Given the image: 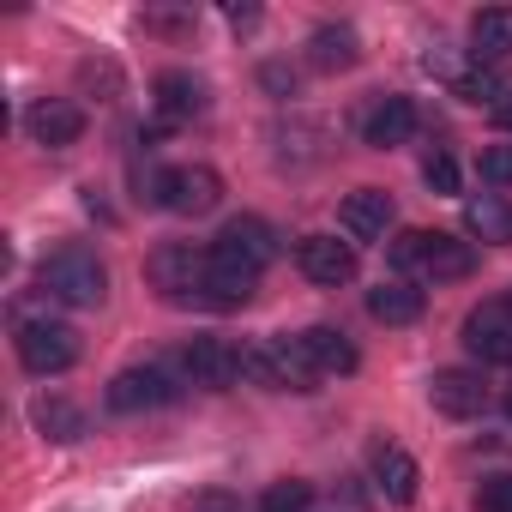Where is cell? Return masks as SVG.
I'll return each instance as SVG.
<instances>
[{"label":"cell","mask_w":512,"mask_h":512,"mask_svg":"<svg viewBox=\"0 0 512 512\" xmlns=\"http://www.w3.org/2000/svg\"><path fill=\"white\" fill-rule=\"evenodd\" d=\"M19 362L31 368V374H67L73 362H79V332L67 326V320H25L19 326Z\"/></svg>","instance_id":"5b68a950"},{"label":"cell","mask_w":512,"mask_h":512,"mask_svg":"<svg viewBox=\"0 0 512 512\" xmlns=\"http://www.w3.org/2000/svg\"><path fill=\"white\" fill-rule=\"evenodd\" d=\"M43 290L55 302H67V308H97L109 296V272H103V260L91 247H61L43 266Z\"/></svg>","instance_id":"3957f363"},{"label":"cell","mask_w":512,"mask_h":512,"mask_svg":"<svg viewBox=\"0 0 512 512\" xmlns=\"http://www.w3.org/2000/svg\"><path fill=\"white\" fill-rule=\"evenodd\" d=\"M199 109H205V85H199V79H187V73H163V79H157V115H163L169 127L193 121Z\"/></svg>","instance_id":"7402d4cb"},{"label":"cell","mask_w":512,"mask_h":512,"mask_svg":"<svg viewBox=\"0 0 512 512\" xmlns=\"http://www.w3.org/2000/svg\"><path fill=\"white\" fill-rule=\"evenodd\" d=\"M476 512H512V476L476 482Z\"/></svg>","instance_id":"f1b7e54d"},{"label":"cell","mask_w":512,"mask_h":512,"mask_svg":"<svg viewBox=\"0 0 512 512\" xmlns=\"http://www.w3.org/2000/svg\"><path fill=\"white\" fill-rule=\"evenodd\" d=\"M464 350L476 362H512V308L506 302H488L464 320Z\"/></svg>","instance_id":"7c38bea8"},{"label":"cell","mask_w":512,"mask_h":512,"mask_svg":"<svg viewBox=\"0 0 512 512\" xmlns=\"http://www.w3.org/2000/svg\"><path fill=\"white\" fill-rule=\"evenodd\" d=\"M205 266H211V247H193V241H163L151 260H145V278L163 302H205Z\"/></svg>","instance_id":"7a4b0ae2"},{"label":"cell","mask_w":512,"mask_h":512,"mask_svg":"<svg viewBox=\"0 0 512 512\" xmlns=\"http://www.w3.org/2000/svg\"><path fill=\"white\" fill-rule=\"evenodd\" d=\"M253 290H260V272L211 247V266H205V308L235 314V308H247V302H253Z\"/></svg>","instance_id":"ba28073f"},{"label":"cell","mask_w":512,"mask_h":512,"mask_svg":"<svg viewBox=\"0 0 512 512\" xmlns=\"http://www.w3.org/2000/svg\"><path fill=\"white\" fill-rule=\"evenodd\" d=\"M374 482L392 506H416V488H422V470L404 446H374Z\"/></svg>","instance_id":"2e32d148"},{"label":"cell","mask_w":512,"mask_h":512,"mask_svg":"<svg viewBox=\"0 0 512 512\" xmlns=\"http://www.w3.org/2000/svg\"><path fill=\"white\" fill-rule=\"evenodd\" d=\"M302 344H308V362H314V374L326 380V374H356V344L338 332V326H308L302 332Z\"/></svg>","instance_id":"44dd1931"},{"label":"cell","mask_w":512,"mask_h":512,"mask_svg":"<svg viewBox=\"0 0 512 512\" xmlns=\"http://www.w3.org/2000/svg\"><path fill=\"white\" fill-rule=\"evenodd\" d=\"M157 205L175 217H205L223 205V175L211 163H175L157 175Z\"/></svg>","instance_id":"277c9868"},{"label":"cell","mask_w":512,"mask_h":512,"mask_svg":"<svg viewBox=\"0 0 512 512\" xmlns=\"http://www.w3.org/2000/svg\"><path fill=\"white\" fill-rule=\"evenodd\" d=\"M205 512H229V506H223V500H211V506H205Z\"/></svg>","instance_id":"836d02e7"},{"label":"cell","mask_w":512,"mask_h":512,"mask_svg":"<svg viewBox=\"0 0 512 512\" xmlns=\"http://www.w3.org/2000/svg\"><path fill=\"white\" fill-rule=\"evenodd\" d=\"M241 380L266 386V392H314V362H308V344L302 332L296 338H260L241 350Z\"/></svg>","instance_id":"6da1fadb"},{"label":"cell","mask_w":512,"mask_h":512,"mask_svg":"<svg viewBox=\"0 0 512 512\" xmlns=\"http://www.w3.org/2000/svg\"><path fill=\"white\" fill-rule=\"evenodd\" d=\"M103 398H109V410H115V416H145V410H163V404L175 398V380H169L163 368H151V362H145V368H121V374L109 380V392H103Z\"/></svg>","instance_id":"52a82bcc"},{"label":"cell","mask_w":512,"mask_h":512,"mask_svg":"<svg viewBox=\"0 0 512 512\" xmlns=\"http://www.w3.org/2000/svg\"><path fill=\"white\" fill-rule=\"evenodd\" d=\"M470 55H476V67H494L512 55V7H482L470 19Z\"/></svg>","instance_id":"ffe728a7"},{"label":"cell","mask_w":512,"mask_h":512,"mask_svg":"<svg viewBox=\"0 0 512 512\" xmlns=\"http://www.w3.org/2000/svg\"><path fill=\"white\" fill-rule=\"evenodd\" d=\"M506 416H512V392H506Z\"/></svg>","instance_id":"e575fe53"},{"label":"cell","mask_w":512,"mask_h":512,"mask_svg":"<svg viewBox=\"0 0 512 512\" xmlns=\"http://www.w3.org/2000/svg\"><path fill=\"white\" fill-rule=\"evenodd\" d=\"M410 133H416V103L410 97H380L362 115V145L368 151H398V145H410Z\"/></svg>","instance_id":"4fadbf2b"},{"label":"cell","mask_w":512,"mask_h":512,"mask_svg":"<svg viewBox=\"0 0 512 512\" xmlns=\"http://www.w3.org/2000/svg\"><path fill=\"white\" fill-rule=\"evenodd\" d=\"M476 175H482L488 187H512V145H488L482 163H476Z\"/></svg>","instance_id":"4316f807"},{"label":"cell","mask_w":512,"mask_h":512,"mask_svg":"<svg viewBox=\"0 0 512 512\" xmlns=\"http://www.w3.org/2000/svg\"><path fill=\"white\" fill-rule=\"evenodd\" d=\"M253 19H260V13H253V7H229V25H235V31H247Z\"/></svg>","instance_id":"d6a6232c"},{"label":"cell","mask_w":512,"mask_h":512,"mask_svg":"<svg viewBox=\"0 0 512 512\" xmlns=\"http://www.w3.org/2000/svg\"><path fill=\"white\" fill-rule=\"evenodd\" d=\"M368 314H374L380 326H416V320H422V290H416L410 278H386V284L368 290Z\"/></svg>","instance_id":"d6986e66"},{"label":"cell","mask_w":512,"mask_h":512,"mask_svg":"<svg viewBox=\"0 0 512 512\" xmlns=\"http://www.w3.org/2000/svg\"><path fill=\"white\" fill-rule=\"evenodd\" d=\"M464 223H470V235H482V241H494V247L512 241V205H506L500 193L470 199V205H464Z\"/></svg>","instance_id":"cb8c5ba5"},{"label":"cell","mask_w":512,"mask_h":512,"mask_svg":"<svg viewBox=\"0 0 512 512\" xmlns=\"http://www.w3.org/2000/svg\"><path fill=\"white\" fill-rule=\"evenodd\" d=\"M260 512H314V482H302V476L272 482L266 500H260Z\"/></svg>","instance_id":"484cf974"},{"label":"cell","mask_w":512,"mask_h":512,"mask_svg":"<svg viewBox=\"0 0 512 512\" xmlns=\"http://www.w3.org/2000/svg\"><path fill=\"white\" fill-rule=\"evenodd\" d=\"M25 127H31V139H37V145L67 151V145H79V139H85V109H79L73 97H37V103H31V115H25Z\"/></svg>","instance_id":"9c48e42d"},{"label":"cell","mask_w":512,"mask_h":512,"mask_svg":"<svg viewBox=\"0 0 512 512\" xmlns=\"http://www.w3.org/2000/svg\"><path fill=\"white\" fill-rule=\"evenodd\" d=\"M422 181H428L434 193H458V163H452L446 151H434V157L422 163Z\"/></svg>","instance_id":"f546056e"},{"label":"cell","mask_w":512,"mask_h":512,"mask_svg":"<svg viewBox=\"0 0 512 512\" xmlns=\"http://www.w3.org/2000/svg\"><path fill=\"white\" fill-rule=\"evenodd\" d=\"M494 127H506V133H512V91H506V97L494 103Z\"/></svg>","instance_id":"1f68e13d"},{"label":"cell","mask_w":512,"mask_h":512,"mask_svg":"<svg viewBox=\"0 0 512 512\" xmlns=\"http://www.w3.org/2000/svg\"><path fill=\"white\" fill-rule=\"evenodd\" d=\"M187 374L199 386H235L241 380V350L223 344V338H193L187 344Z\"/></svg>","instance_id":"9a60e30c"},{"label":"cell","mask_w":512,"mask_h":512,"mask_svg":"<svg viewBox=\"0 0 512 512\" xmlns=\"http://www.w3.org/2000/svg\"><path fill=\"white\" fill-rule=\"evenodd\" d=\"M452 97H464V103H476V109H482V103L494 109V103L506 97V85H500L494 67H476V73H458V79H452Z\"/></svg>","instance_id":"d4e9b609"},{"label":"cell","mask_w":512,"mask_h":512,"mask_svg":"<svg viewBox=\"0 0 512 512\" xmlns=\"http://www.w3.org/2000/svg\"><path fill=\"white\" fill-rule=\"evenodd\" d=\"M422 247H428V229H404L392 241V266L398 272H422Z\"/></svg>","instance_id":"83f0119b"},{"label":"cell","mask_w":512,"mask_h":512,"mask_svg":"<svg viewBox=\"0 0 512 512\" xmlns=\"http://www.w3.org/2000/svg\"><path fill=\"white\" fill-rule=\"evenodd\" d=\"M31 422H37L43 440H55V446H73V440L85 434V410H79L73 398H55V392L31 404Z\"/></svg>","instance_id":"603a6c76"},{"label":"cell","mask_w":512,"mask_h":512,"mask_svg":"<svg viewBox=\"0 0 512 512\" xmlns=\"http://www.w3.org/2000/svg\"><path fill=\"white\" fill-rule=\"evenodd\" d=\"M476 272V247L470 241H458V235H428V247H422V278H434V284H458V278H470Z\"/></svg>","instance_id":"e0dca14e"},{"label":"cell","mask_w":512,"mask_h":512,"mask_svg":"<svg viewBox=\"0 0 512 512\" xmlns=\"http://www.w3.org/2000/svg\"><path fill=\"white\" fill-rule=\"evenodd\" d=\"M296 266L308 284L320 290H344L356 284V241H338V235H302L296 241Z\"/></svg>","instance_id":"8992f818"},{"label":"cell","mask_w":512,"mask_h":512,"mask_svg":"<svg viewBox=\"0 0 512 512\" xmlns=\"http://www.w3.org/2000/svg\"><path fill=\"white\" fill-rule=\"evenodd\" d=\"M338 223H344L350 241H386V229H392V193L356 187V193L338 205Z\"/></svg>","instance_id":"5bb4252c"},{"label":"cell","mask_w":512,"mask_h":512,"mask_svg":"<svg viewBox=\"0 0 512 512\" xmlns=\"http://www.w3.org/2000/svg\"><path fill=\"white\" fill-rule=\"evenodd\" d=\"M260 79H266V91H278V97L296 91V73H290V67H260Z\"/></svg>","instance_id":"4dcf8cb0"},{"label":"cell","mask_w":512,"mask_h":512,"mask_svg":"<svg viewBox=\"0 0 512 512\" xmlns=\"http://www.w3.org/2000/svg\"><path fill=\"white\" fill-rule=\"evenodd\" d=\"M506 308H512V290H506Z\"/></svg>","instance_id":"d590c367"},{"label":"cell","mask_w":512,"mask_h":512,"mask_svg":"<svg viewBox=\"0 0 512 512\" xmlns=\"http://www.w3.org/2000/svg\"><path fill=\"white\" fill-rule=\"evenodd\" d=\"M356 61H362L356 25H320V31L308 37V67H314V73H344V67H356Z\"/></svg>","instance_id":"ac0fdd59"},{"label":"cell","mask_w":512,"mask_h":512,"mask_svg":"<svg viewBox=\"0 0 512 512\" xmlns=\"http://www.w3.org/2000/svg\"><path fill=\"white\" fill-rule=\"evenodd\" d=\"M428 404H434L440 416H452V422H470V416L488 410V386H482V374H470V368H440V374L428 380Z\"/></svg>","instance_id":"30bf717a"},{"label":"cell","mask_w":512,"mask_h":512,"mask_svg":"<svg viewBox=\"0 0 512 512\" xmlns=\"http://www.w3.org/2000/svg\"><path fill=\"white\" fill-rule=\"evenodd\" d=\"M211 247L229 253V260H241V266H253V272H266L278 260V235H272L266 217H235V223H223V235Z\"/></svg>","instance_id":"8fae6325"}]
</instances>
